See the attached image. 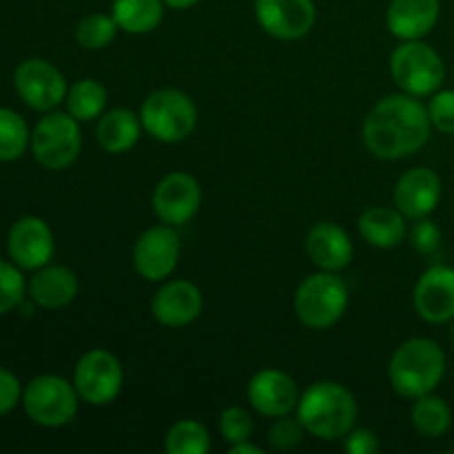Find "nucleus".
<instances>
[{"label":"nucleus","mask_w":454,"mask_h":454,"mask_svg":"<svg viewBox=\"0 0 454 454\" xmlns=\"http://www.w3.org/2000/svg\"><path fill=\"white\" fill-rule=\"evenodd\" d=\"M428 109L408 93L386 96L368 111L362 127L366 149L380 160H402L417 153L430 137Z\"/></svg>","instance_id":"1"},{"label":"nucleus","mask_w":454,"mask_h":454,"mask_svg":"<svg viewBox=\"0 0 454 454\" xmlns=\"http://www.w3.org/2000/svg\"><path fill=\"white\" fill-rule=\"evenodd\" d=\"M295 411L306 433L324 442L344 439L357 421L355 395L337 381L310 384L300 395Z\"/></svg>","instance_id":"2"},{"label":"nucleus","mask_w":454,"mask_h":454,"mask_svg":"<svg viewBox=\"0 0 454 454\" xmlns=\"http://www.w3.org/2000/svg\"><path fill=\"white\" fill-rule=\"evenodd\" d=\"M446 375V353L437 341L412 337L393 353L388 364L390 386L406 399L430 395Z\"/></svg>","instance_id":"3"},{"label":"nucleus","mask_w":454,"mask_h":454,"mask_svg":"<svg viewBox=\"0 0 454 454\" xmlns=\"http://www.w3.org/2000/svg\"><path fill=\"white\" fill-rule=\"evenodd\" d=\"M348 300V286L344 279L337 278V273H331V270H322V273L309 275L297 286L293 306L304 326L324 331V328L335 326L344 317Z\"/></svg>","instance_id":"4"},{"label":"nucleus","mask_w":454,"mask_h":454,"mask_svg":"<svg viewBox=\"0 0 454 454\" xmlns=\"http://www.w3.org/2000/svg\"><path fill=\"white\" fill-rule=\"evenodd\" d=\"M140 120L151 137L164 145H176L195 131L198 109L180 89H158L142 102Z\"/></svg>","instance_id":"5"},{"label":"nucleus","mask_w":454,"mask_h":454,"mask_svg":"<svg viewBox=\"0 0 454 454\" xmlns=\"http://www.w3.org/2000/svg\"><path fill=\"white\" fill-rule=\"evenodd\" d=\"M390 75L403 93L424 98L442 89L446 67L433 47L421 40H403L390 56Z\"/></svg>","instance_id":"6"},{"label":"nucleus","mask_w":454,"mask_h":454,"mask_svg":"<svg viewBox=\"0 0 454 454\" xmlns=\"http://www.w3.org/2000/svg\"><path fill=\"white\" fill-rule=\"evenodd\" d=\"M20 403L34 424L43 428H62L74 421L80 395L65 377L38 375L22 388Z\"/></svg>","instance_id":"7"},{"label":"nucleus","mask_w":454,"mask_h":454,"mask_svg":"<svg viewBox=\"0 0 454 454\" xmlns=\"http://www.w3.org/2000/svg\"><path fill=\"white\" fill-rule=\"evenodd\" d=\"M31 153L47 171H65L78 160L82 149V133L78 120L67 111H51L31 131Z\"/></svg>","instance_id":"8"},{"label":"nucleus","mask_w":454,"mask_h":454,"mask_svg":"<svg viewBox=\"0 0 454 454\" xmlns=\"http://www.w3.org/2000/svg\"><path fill=\"white\" fill-rule=\"evenodd\" d=\"M124 384L120 359L105 348L87 350L74 368V386L89 406H106L115 402Z\"/></svg>","instance_id":"9"},{"label":"nucleus","mask_w":454,"mask_h":454,"mask_svg":"<svg viewBox=\"0 0 454 454\" xmlns=\"http://www.w3.org/2000/svg\"><path fill=\"white\" fill-rule=\"evenodd\" d=\"M13 89L34 111H51L65 102L67 80L56 65L44 58H27L13 71Z\"/></svg>","instance_id":"10"},{"label":"nucleus","mask_w":454,"mask_h":454,"mask_svg":"<svg viewBox=\"0 0 454 454\" xmlns=\"http://www.w3.org/2000/svg\"><path fill=\"white\" fill-rule=\"evenodd\" d=\"M180 260V238L168 224L151 226L133 247V269L149 282H162Z\"/></svg>","instance_id":"11"},{"label":"nucleus","mask_w":454,"mask_h":454,"mask_svg":"<svg viewBox=\"0 0 454 454\" xmlns=\"http://www.w3.org/2000/svg\"><path fill=\"white\" fill-rule=\"evenodd\" d=\"M56 242L43 217L25 215L12 224L7 233L9 260L22 270H38L51 262Z\"/></svg>","instance_id":"12"},{"label":"nucleus","mask_w":454,"mask_h":454,"mask_svg":"<svg viewBox=\"0 0 454 454\" xmlns=\"http://www.w3.org/2000/svg\"><path fill=\"white\" fill-rule=\"evenodd\" d=\"M255 18L262 29L278 40H300L317 20L313 0H255Z\"/></svg>","instance_id":"13"},{"label":"nucleus","mask_w":454,"mask_h":454,"mask_svg":"<svg viewBox=\"0 0 454 454\" xmlns=\"http://www.w3.org/2000/svg\"><path fill=\"white\" fill-rule=\"evenodd\" d=\"M202 204L198 180L184 171L168 173L153 191V213L162 224L180 226L193 220Z\"/></svg>","instance_id":"14"},{"label":"nucleus","mask_w":454,"mask_h":454,"mask_svg":"<svg viewBox=\"0 0 454 454\" xmlns=\"http://www.w3.org/2000/svg\"><path fill=\"white\" fill-rule=\"evenodd\" d=\"M412 304L428 324H446L454 319V269L434 264L424 270L412 293Z\"/></svg>","instance_id":"15"},{"label":"nucleus","mask_w":454,"mask_h":454,"mask_svg":"<svg viewBox=\"0 0 454 454\" xmlns=\"http://www.w3.org/2000/svg\"><path fill=\"white\" fill-rule=\"evenodd\" d=\"M248 403L264 417H282L295 411L300 402V388L288 372L278 368H264L255 372L247 386Z\"/></svg>","instance_id":"16"},{"label":"nucleus","mask_w":454,"mask_h":454,"mask_svg":"<svg viewBox=\"0 0 454 454\" xmlns=\"http://www.w3.org/2000/svg\"><path fill=\"white\" fill-rule=\"evenodd\" d=\"M202 291L193 282L173 279L167 282L151 300V313L155 322L167 328H182L193 324L202 313Z\"/></svg>","instance_id":"17"},{"label":"nucleus","mask_w":454,"mask_h":454,"mask_svg":"<svg viewBox=\"0 0 454 454\" xmlns=\"http://www.w3.org/2000/svg\"><path fill=\"white\" fill-rule=\"evenodd\" d=\"M442 200V180L433 168L417 167L403 173L395 186V207L408 220L428 217Z\"/></svg>","instance_id":"18"},{"label":"nucleus","mask_w":454,"mask_h":454,"mask_svg":"<svg viewBox=\"0 0 454 454\" xmlns=\"http://www.w3.org/2000/svg\"><path fill=\"white\" fill-rule=\"evenodd\" d=\"M306 253L310 262L319 266L322 270H337L348 269L353 262L355 248L350 242L348 233L335 222H317L306 235Z\"/></svg>","instance_id":"19"},{"label":"nucleus","mask_w":454,"mask_h":454,"mask_svg":"<svg viewBox=\"0 0 454 454\" xmlns=\"http://www.w3.org/2000/svg\"><path fill=\"white\" fill-rule=\"evenodd\" d=\"M439 12V0H393L386 12V25L395 38L421 40L434 29Z\"/></svg>","instance_id":"20"},{"label":"nucleus","mask_w":454,"mask_h":454,"mask_svg":"<svg viewBox=\"0 0 454 454\" xmlns=\"http://www.w3.org/2000/svg\"><path fill=\"white\" fill-rule=\"evenodd\" d=\"M78 278L67 266L47 264L34 270V278L27 284L29 300L47 310H60L69 306L78 295Z\"/></svg>","instance_id":"21"},{"label":"nucleus","mask_w":454,"mask_h":454,"mask_svg":"<svg viewBox=\"0 0 454 454\" xmlns=\"http://www.w3.org/2000/svg\"><path fill=\"white\" fill-rule=\"evenodd\" d=\"M359 233L375 248H397L406 238V215L399 208L371 207L359 215Z\"/></svg>","instance_id":"22"},{"label":"nucleus","mask_w":454,"mask_h":454,"mask_svg":"<svg viewBox=\"0 0 454 454\" xmlns=\"http://www.w3.org/2000/svg\"><path fill=\"white\" fill-rule=\"evenodd\" d=\"M142 120L131 109H111L100 115L96 127V140L106 153H127L140 140Z\"/></svg>","instance_id":"23"},{"label":"nucleus","mask_w":454,"mask_h":454,"mask_svg":"<svg viewBox=\"0 0 454 454\" xmlns=\"http://www.w3.org/2000/svg\"><path fill=\"white\" fill-rule=\"evenodd\" d=\"M162 0H114L111 16L127 34L142 35L158 29L164 18Z\"/></svg>","instance_id":"24"},{"label":"nucleus","mask_w":454,"mask_h":454,"mask_svg":"<svg viewBox=\"0 0 454 454\" xmlns=\"http://www.w3.org/2000/svg\"><path fill=\"white\" fill-rule=\"evenodd\" d=\"M106 100H109V93H106L105 84L93 78H82L71 84L65 105L78 122H89L105 114Z\"/></svg>","instance_id":"25"},{"label":"nucleus","mask_w":454,"mask_h":454,"mask_svg":"<svg viewBox=\"0 0 454 454\" xmlns=\"http://www.w3.org/2000/svg\"><path fill=\"white\" fill-rule=\"evenodd\" d=\"M412 426L424 437H442L448 433L452 424V412L446 399L437 397V395H424V397L415 399L411 411Z\"/></svg>","instance_id":"26"},{"label":"nucleus","mask_w":454,"mask_h":454,"mask_svg":"<svg viewBox=\"0 0 454 454\" xmlns=\"http://www.w3.org/2000/svg\"><path fill=\"white\" fill-rule=\"evenodd\" d=\"M31 145V133L25 118L9 106H0V162L22 158Z\"/></svg>","instance_id":"27"},{"label":"nucleus","mask_w":454,"mask_h":454,"mask_svg":"<svg viewBox=\"0 0 454 454\" xmlns=\"http://www.w3.org/2000/svg\"><path fill=\"white\" fill-rule=\"evenodd\" d=\"M164 448L168 454H207L211 450V434L200 421L180 419L168 428Z\"/></svg>","instance_id":"28"},{"label":"nucleus","mask_w":454,"mask_h":454,"mask_svg":"<svg viewBox=\"0 0 454 454\" xmlns=\"http://www.w3.org/2000/svg\"><path fill=\"white\" fill-rule=\"evenodd\" d=\"M118 22L114 16H105V13H89L75 27V40L82 49L89 51H98V49L109 47L118 34Z\"/></svg>","instance_id":"29"},{"label":"nucleus","mask_w":454,"mask_h":454,"mask_svg":"<svg viewBox=\"0 0 454 454\" xmlns=\"http://www.w3.org/2000/svg\"><path fill=\"white\" fill-rule=\"evenodd\" d=\"M25 301V278L13 262L0 260V317Z\"/></svg>","instance_id":"30"},{"label":"nucleus","mask_w":454,"mask_h":454,"mask_svg":"<svg viewBox=\"0 0 454 454\" xmlns=\"http://www.w3.org/2000/svg\"><path fill=\"white\" fill-rule=\"evenodd\" d=\"M220 433L229 446L242 442H251L253 434V419L242 406L226 408L220 415Z\"/></svg>","instance_id":"31"},{"label":"nucleus","mask_w":454,"mask_h":454,"mask_svg":"<svg viewBox=\"0 0 454 454\" xmlns=\"http://www.w3.org/2000/svg\"><path fill=\"white\" fill-rule=\"evenodd\" d=\"M306 428L301 426L300 417H275V424L269 428V443L275 450H291L300 446L304 439Z\"/></svg>","instance_id":"32"},{"label":"nucleus","mask_w":454,"mask_h":454,"mask_svg":"<svg viewBox=\"0 0 454 454\" xmlns=\"http://www.w3.org/2000/svg\"><path fill=\"white\" fill-rule=\"evenodd\" d=\"M426 109H428L430 122L437 131L454 136V89H443V91L434 93Z\"/></svg>","instance_id":"33"},{"label":"nucleus","mask_w":454,"mask_h":454,"mask_svg":"<svg viewBox=\"0 0 454 454\" xmlns=\"http://www.w3.org/2000/svg\"><path fill=\"white\" fill-rule=\"evenodd\" d=\"M443 233L433 220L428 217H421V220H415L411 229V244L417 253L421 255H434V253L442 248Z\"/></svg>","instance_id":"34"},{"label":"nucleus","mask_w":454,"mask_h":454,"mask_svg":"<svg viewBox=\"0 0 454 454\" xmlns=\"http://www.w3.org/2000/svg\"><path fill=\"white\" fill-rule=\"evenodd\" d=\"M22 402L20 380L12 371L0 366V417L12 412Z\"/></svg>","instance_id":"35"},{"label":"nucleus","mask_w":454,"mask_h":454,"mask_svg":"<svg viewBox=\"0 0 454 454\" xmlns=\"http://www.w3.org/2000/svg\"><path fill=\"white\" fill-rule=\"evenodd\" d=\"M344 448L348 454H377L380 452V439L371 430L353 428L344 437Z\"/></svg>","instance_id":"36"},{"label":"nucleus","mask_w":454,"mask_h":454,"mask_svg":"<svg viewBox=\"0 0 454 454\" xmlns=\"http://www.w3.org/2000/svg\"><path fill=\"white\" fill-rule=\"evenodd\" d=\"M231 454H260L262 450L257 446H253L251 442H242V443H233L229 448Z\"/></svg>","instance_id":"37"},{"label":"nucleus","mask_w":454,"mask_h":454,"mask_svg":"<svg viewBox=\"0 0 454 454\" xmlns=\"http://www.w3.org/2000/svg\"><path fill=\"white\" fill-rule=\"evenodd\" d=\"M162 3L171 9H191L193 4H198L200 0H162Z\"/></svg>","instance_id":"38"},{"label":"nucleus","mask_w":454,"mask_h":454,"mask_svg":"<svg viewBox=\"0 0 454 454\" xmlns=\"http://www.w3.org/2000/svg\"><path fill=\"white\" fill-rule=\"evenodd\" d=\"M452 340H454V328H452Z\"/></svg>","instance_id":"39"}]
</instances>
